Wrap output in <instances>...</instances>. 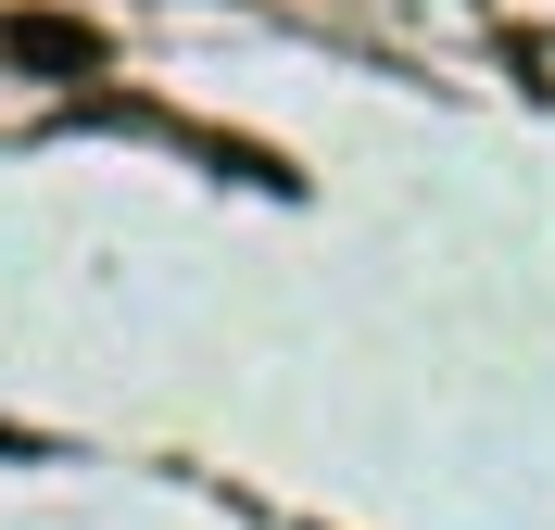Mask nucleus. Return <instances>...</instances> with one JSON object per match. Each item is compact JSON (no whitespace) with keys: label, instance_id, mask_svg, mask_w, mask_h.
<instances>
[{"label":"nucleus","instance_id":"1","mask_svg":"<svg viewBox=\"0 0 555 530\" xmlns=\"http://www.w3.org/2000/svg\"><path fill=\"white\" fill-rule=\"evenodd\" d=\"M0 51L38 64V76H89V64H102V38H89V26H51V13H38V26H0Z\"/></svg>","mask_w":555,"mask_h":530}]
</instances>
